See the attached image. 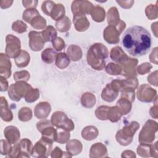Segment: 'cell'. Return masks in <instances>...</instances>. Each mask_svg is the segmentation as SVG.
<instances>
[{"instance_id": "obj_45", "label": "cell", "mask_w": 158, "mask_h": 158, "mask_svg": "<svg viewBox=\"0 0 158 158\" xmlns=\"http://www.w3.org/2000/svg\"><path fill=\"white\" fill-rule=\"evenodd\" d=\"M53 47L57 51H61L65 48V43L63 40L60 37H56L54 40H52Z\"/></svg>"}, {"instance_id": "obj_24", "label": "cell", "mask_w": 158, "mask_h": 158, "mask_svg": "<svg viewBox=\"0 0 158 158\" xmlns=\"http://www.w3.org/2000/svg\"><path fill=\"white\" fill-rule=\"evenodd\" d=\"M98 135V131L95 127L88 126L85 127L81 132L82 137L86 140H92L95 139Z\"/></svg>"}, {"instance_id": "obj_51", "label": "cell", "mask_w": 158, "mask_h": 158, "mask_svg": "<svg viewBox=\"0 0 158 158\" xmlns=\"http://www.w3.org/2000/svg\"><path fill=\"white\" fill-rule=\"evenodd\" d=\"M8 88V82L6 78L1 76V91H6Z\"/></svg>"}, {"instance_id": "obj_16", "label": "cell", "mask_w": 158, "mask_h": 158, "mask_svg": "<svg viewBox=\"0 0 158 158\" xmlns=\"http://www.w3.org/2000/svg\"><path fill=\"white\" fill-rule=\"evenodd\" d=\"M73 23L77 31H85L89 26V22L85 15L73 16Z\"/></svg>"}, {"instance_id": "obj_15", "label": "cell", "mask_w": 158, "mask_h": 158, "mask_svg": "<svg viewBox=\"0 0 158 158\" xmlns=\"http://www.w3.org/2000/svg\"><path fill=\"white\" fill-rule=\"evenodd\" d=\"M118 91L113 88L110 83L106 85V88L102 90L101 97L103 100L107 102H112L118 96Z\"/></svg>"}, {"instance_id": "obj_43", "label": "cell", "mask_w": 158, "mask_h": 158, "mask_svg": "<svg viewBox=\"0 0 158 158\" xmlns=\"http://www.w3.org/2000/svg\"><path fill=\"white\" fill-rule=\"evenodd\" d=\"M56 3L52 1H45L43 2L41 6V9L43 13L47 15H50V13L55 6Z\"/></svg>"}, {"instance_id": "obj_39", "label": "cell", "mask_w": 158, "mask_h": 158, "mask_svg": "<svg viewBox=\"0 0 158 158\" xmlns=\"http://www.w3.org/2000/svg\"><path fill=\"white\" fill-rule=\"evenodd\" d=\"M110 107L106 106H102L97 108V109L95 111L96 116L98 118V119L104 120L107 119V114L108 111Z\"/></svg>"}, {"instance_id": "obj_49", "label": "cell", "mask_w": 158, "mask_h": 158, "mask_svg": "<svg viewBox=\"0 0 158 158\" xmlns=\"http://www.w3.org/2000/svg\"><path fill=\"white\" fill-rule=\"evenodd\" d=\"M38 1H22L23 7L25 8H36L37 6Z\"/></svg>"}, {"instance_id": "obj_25", "label": "cell", "mask_w": 158, "mask_h": 158, "mask_svg": "<svg viewBox=\"0 0 158 158\" xmlns=\"http://www.w3.org/2000/svg\"><path fill=\"white\" fill-rule=\"evenodd\" d=\"M20 153L23 154V157H29L30 154L31 153V148H32V143L31 141L28 139H23L19 144Z\"/></svg>"}, {"instance_id": "obj_13", "label": "cell", "mask_w": 158, "mask_h": 158, "mask_svg": "<svg viewBox=\"0 0 158 158\" xmlns=\"http://www.w3.org/2000/svg\"><path fill=\"white\" fill-rule=\"evenodd\" d=\"M51 110L50 104L47 102H41L38 103L35 107V115L38 119L46 118Z\"/></svg>"}, {"instance_id": "obj_10", "label": "cell", "mask_w": 158, "mask_h": 158, "mask_svg": "<svg viewBox=\"0 0 158 158\" xmlns=\"http://www.w3.org/2000/svg\"><path fill=\"white\" fill-rule=\"evenodd\" d=\"M121 33L116 27L109 25L104 30V38L110 44L117 43L119 41V35Z\"/></svg>"}, {"instance_id": "obj_4", "label": "cell", "mask_w": 158, "mask_h": 158, "mask_svg": "<svg viewBox=\"0 0 158 158\" xmlns=\"http://www.w3.org/2000/svg\"><path fill=\"white\" fill-rule=\"evenodd\" d=\"M31 88V86L24 81H17L12 84L9 88V96L14 101H19L22 97H24L27 91Z\"/></svg>"}, {"instance_id": "obj_29", "label": "cell", "mask_w": 158, "mask_h": 158, "mask_svg": "<svg viewBox=\"0 0 158 158\" xmlns=\"http://www.w3.org/2000/svg\"><path fill=\"white\" fill-rule=\"evenodd\" d=\"M122 115H125L128 114L131 109V104L130 101L125 98H120L118 101L116 106Z\"/></svg>"}, {"instance_id": "obj_1", "label": "cell", "mask_w": 158, "mask_h": 158, "mask_svg": "<svg viewBox=\"0 0 158 158\" xmlns=\"http://www.w3.org/2000/svg\"><path fill=\"white\" fill-rule=\"evenodd\" d=\"M151 36L146 28L134 25L125 31L122 42L124 49L130 55L140 57L149 52L151 46Z\"/></svg>"}, {"instance_id": "obj_20", "label": "cell", "mask_w": 158, "mask_h": 158, "mask_svg": "<svg viewBox=\"0 0 158 158\" xmlns=\"http://www.w3.org/2000/svg\"><path fill=\"white\" fill-rule=\"evenodd\" d=\"M30 57L28 52L22 50L20 54L15 58V63L18 67H24L28 65L30 62Z\"/></svg>"}, {"instance_id": "obj_50", "label": "cell", "mask_w": 158, "mask_h": 158, "mask_svg": "<svg viewBox=\"0 0 158 158\" xmlns=\"http://www.w3.org/2000/svg\"><path fill=\"white\" fill-rule=\"evenodd\" d=\"M116 2L123 8H130L134 4V1H116Z\"/></svg>"}, {"instance_id": "obj_41", "label": "cell", "mask_w": 158, "mask_h": 158, "mask_svg": "<svg viewBox=\"0 0 158 158\" xmlns=\"http://www.w3.org/2000/svg\"><path fill=\"white\" fill-rule=\"evenodd\" d=\"M12 28L14 31H16L19 33H22L27 31V25L22 21L18 20L13 23Z\"/></svg>"}, {"instance_id": "obj_22", "label": "cell", "mask_w": 158, "mask_h": 158, "mask_svg": "<svg viewBox=\"0 0 158 158\" xmlns=\"http://www.w3.org/2000/svg\"><path fill=\"white\" fill-rule=\"evenodd\" d=\"M64 15L65 7L62 4H56L50 13L51 18L57 21L63 18Z\"/></svg>"}, {"instance_id": "obj_48", "label": "cell", "mask_w": 158, "mask_h": 158, "mask_svg": "<svg viewBox=\"0 0 158 158\" xmlns=\"http://www.w3.org/2000/svg\"><path fill=\"white\" fill-rule=\"evenodd\" d=\"M52 125V123H51L49 122V120H41V121L38 122L37 125H36V127H37L38 130L41 132L44 128H45L46 127H47L48 126Z\"/></svg>"}, {"instance_id": "obj_35", "label": "cell", "mask_w": 158, "mask_h": 158, "mask_svg": "<svg viewBox=\"0 0 158 158\" xmlns=\"http://www.w3.org/2000/svg\"><path fill=\"white\" fill-rule=\"evenodd\" d=\"M32 117V112L30 109L27 107L21 108L19 111V118L22 122H27Z\"/></svg>"}, {"instance_id": "obj_17", "label": "cell", "mask_w": 158, "mask_h": 158, "mask_svg": "<svg viewBox=\"0 0 158 158\" xmlns=\"http://www.w3.org/2000/svg\"><path fill=\"white\" fill-rule=\"evenodd\" d=\"M1 117L6 122H10L12 120L13 115L11 110L8 107L7 102L4 97H1Z\"/></svg>"}, {"instance_id": "obj_2", "label": "cell", "mask_w": 158, "mask_h": 158, "mask_svg": "<svg viewBox=\"0 0 158 158\" xmlns=\"http://www.w3.org/2000/svg\"><path fill=\"white\" fill-rule=\"evenodd\" d=\"M109 51L106 46L101 43H96L91 46L87 54V61L95 70H101L105 66L104 59L108 57Z\"/></svg>"}, {"instance_id": "obj_38", "label": "cell", "mask_w": 158, "mask_h": 158, "mask_svg": "<svg viewBox=\"0 0 158 158\" xmlns=\"http://www.w3.org/2000/svg\"><path fill=\"white\" fill-rule=\"evenodd\" d=\"M106 72L112 75H117L121 74L122 72V69L120 65L114 64V63H109L106 67Z\"/></svg>"}, {"instance_id": "obj_5", "label": "cell", "mask_w": 158, "mask_h": 158, "mask_svg": "<svg viewBox=\"0 0 158 158\" xmlns=\"http://www.w3.org/2000/svg\"><path fill=\"white\" fill-rule=\"evenodd\" d=\"M51 123L57 128H60L67 131H72L74 129L73 122L67 117L65 113L61 111L55 112L52 114Z\"/></svg>"}, {"instance_id": "obj_8", "label": "cell", "mask_w": 158, "mask_h": 158, "mask_svg": "<svg viewBox=\"0 0 158 158\" xmlns=\"http://www.w3.org/2000/svg\"><path fill=\"white\" fill-rule=\"evenodd\" d=\"M29 46L31 50L38 51L43 49L44 41L41 32L31 31L28 33Z\"/></svg>"}, {"instance_id": "obj_44", "label": "cell", "mask_w": 158, "mask_h": 158, "mask_svg": "<svg viewBox=\"0 0 158 158\" xmlns=\"http://www.w3.org/2000/svg\"><path fill=\"white\" fill-rule=\"evenodd\" d=\"M125 98L133 102L135 100V92L133 89L131 88H123L122 91V98Z\"/></svg>"}, {"instance_id": "obj_42", "label": "cell", "mask_w": 158, "mask_h": 158, "mask_svg": "<svg viewBox=\"0 0 158 158\" xmlns=\"http://www.w3.org/2000/svg\"><path fill=\"white\" fill-rule=\"evenodd\" d=\"M14 78L15 81H27L30 78V74L26 70H22L20 72H16L14 73Z\"/></svg>"}, {"instance_id": "obj_52", "label": "cell", "mask_w": 158, "mask_h": 158, "mask_svg": "<svg viewBox=\"0 0 158 158\" xmlns=\"http://www.w3.org/2000/svg\"><path fill=\"white\" fill-rule=\"evenodd\" d=\"M13 3V1L9 0H1L0 1V6L2 9H6L10 7Z\"/></svg>"}, {"instance_id": "obj_46", "label": "cell", "mask_w": 158, "mask_h": 158, "mask_svg": "<svg viewBox=\"0 0 158 158\" xmlns=\"http://www.w3.org/2000/svg\"><path fill=\"white\" fill-rule=\"evenodd\" d=\"M10 143L4 139L1 140V154L6 155L10 151Z\"/></svg>"}, {"instance_id": "obj_37", "label": "cell", "mask_w": 158, "mask_h": 158, "mask_svg": "<svg viewBox=\"0 0 158 158\" xmlns=\"http://www.w3.org/2000/svg\"><path fill=\"white\" fill-rule=\"evenodd\" d=\"M62 130L63 129L60 128H57V129H56L57 136H56V141L60 144H64V143L67 142L70 138V133Z\"/></svg>"}, {"instance_id": "obj_23", "label": "cell", "mask_w": 158, "mask_h": 158, "mask_svg": "<svg viewBox=\"0 0 158 158\" xmlns=\"http://www.w3.org/2000/svg\"><path fill=\"white\" fill-rule=\"evenodd\" d=\"M55 64L59 69H65L70 64V58L64 52L59 53L57 54Z\"/></svg>"}, {"instance_id": "obj_36", "label": "cell", "mask_w": 158, "mask_h": 158, "mask_svg": "<svg viewBox=\"0 0 158 158\" xmlns=\"http://www.w3.org/2000/svg\"><path fill=\"white\" fill-rule=\"evenodd\" d=\"M31 25L36 29H43L46 25V21L40 15L35 17L30 22Z\"/></svg>"}, {"instance_id": "obj_34", "label": "cell", "mask_w": 158, "mask_h": 158, "mask_svg": "<svg viewBox=\"0 0 158 158\" xmlns=\"http://www.w3.org/2000/svg\"><path fill=\"white\" fill-rule=\"evenodd\" d=\"M39 12L35 8H30L25 10L23 13V19L27 22L30 23L31 21L36 16L39 15Z\"/></svg>"}, {"instance_id": "obj_3", "label": "cell", "mask_w": 158, "mask_h": 158, "mask_svg": "<svg viewBox=\"0 0 158 158\" xmlns=\"http://www.w3.org/2000/svg\"><path fill=\"white\" fill-rule=\"evenodd\" d=\"M52 141L49 138L43 136L34 146L31 151L33 157H48L52 148Z\"/></svg>"}, {"instance_id": "obj_47", "label": "cell", "mask_w": 158, "mask_h": 158, "mask_svg": "<svg viewBox=\"0 0 158 158\" xmlns=\"http://www.w3.org/2000/svg\"><path fill=\"white\" fill-rule=\"evenodd\" d=\"M152 68V65L149 64V63H144V64H142L141 65H139L138 69H137V70H138V72L140 74V75H144L147 72H149V71L145 69H150Z\"/></svg>"}, {"instance_id": "obj_19", "label": "cell", "mask_w": 158, "mask_h": 158, "mask_svg": "<svg viewBox=\"0 0 158 158\" xmlns=\"http://www.w3.org/2000/svg\"><path fill=\"white\" fill-rule=\"evenodd\" d=\"M120 21L117 9L115 7H112L110 8L107 12V22L109 25H114L116 27L120 23Z\"/></svg>"}, {"instance_id": "obj_11", "label": "cell", "mask_w": 158, "mask_h": 158, "mask_svg": "<svg viewBox=\"0 0 158 158\" xmlns=\"http://www.w3.org/2000/svg\"><path fill=\"white\" fill-rule=\"evenodd\" d=\"M138 63V60L135 59L128 58L122 63H120L123 67V72L121 74L129 77H133L136 75L135 67Z\"/></svg>"}, {"instance_id": "obj_31", "label": "cell", "mask_w": 158, "mask_h": 158, "mask_svg": "<svg viewBox=\"0 0 158 158\" xmlns=\"http://www.w3.org/2000/svg\"><path fill=\"white\" fill-rule=\"evenodd\" d=\"M122 115V113L117 106L111 107L108 111L107 119H109L112 122H115L120 120Z\"/></svg>"}, {"instance_id": "obj_28", "label": "cell", "mask_w": 158, "mask_h": 158, "mask_svg": "<svg viewBox=\"0 0 158 158\" xmlns=\"http://www.w3.org/2000/svg\"><path fill=\"white\" fill-rule=\"evenodd\" d=\"M57 54L52 48H47L41 53V58L44 62L51 64L56 60Z\"/></svg>"}, {"instance_id": "obj_9", "label": "cell", "mask_w": 158, "mask_h": 158, "mask_svg": "<svg viewBox=\"0 0 158 158\" xmlns=\"http://www.w3.org/2000/svg\"><path fill=\"white\" fill-rule=\"evenodd\" d=\"M157 127V123L151 120L146 122L139 134V142H151L154 139V133H150L152 128Z\"/></svg>"}, {"instance_id": "obj_33", "label": "cell", "mask_w": 158, "mask_h": 158, "mask_svg": "<svg viewBox=\"0 0 158 158\" xmlns=\"http://www.w3.org/2000/svg\"><path fill=\"white\" fill-rule=\"evenodd\" d=\"M89 94L90 93H86L82 95L81 98V102L82 106L88 108L92 107L96 103V98L93 94L91 96L89 99H88Z\"/></svg>"}, {"instance_id": "obj_7", "label": "cell", "mask_w": 158, "mask_h": 158, "mask_svg": "<svg viewBox=\"0 0 158 158\" xmlns=\"http://www.w3.org/2000/svg\"><path fill=\"white\" fill-rule=\"evenodd\" d=\"M93 7V4L88 1H74L72 4L73 16L91 14Z\"/></svg>"}, {"instance_id": "obj_21", "label": "cell", "mask_w": 158, "mask_h": 158, "mask_svg": "<svg viewBox=\"0 0 158 158\" xmlns=\"http://www.w3.org/2000/svg\"><path fill=\"white\" fill-rule=\"evenodd\" d=\"M69 57L73 61L80 60L82 57V51L80 47L75 45H70L67 51Z\"/></svg>"}, {"instance_id": "obj_26", "label": "cell", "mask_w": 158, "mask_h": 158, "mask_svg": "<svg viewBox=\"0 0 158 158\" xmlns=\"http://www.w3.org/2000/svg\"><path fill=\"white\" fill-rule=\"evenodd\" d=\"M91 15L94 21L98 22H102L105 18V10L101 6H96L93 7L91 12Z\"/></svg>"}, {"instance_id": "obj_40", "label": "cell", "mask_w": 158, "mask_h": 158, "mask_svg": "<svg viewBox=\"0 0 158 158\" xmlns=\"http://www.w3.org/2000/svg\"><path fill=\"white\" fill-rule=\"evenodd\" d=\"M157 3L156 6H154V4H150L149 6H147V7L146 8V16L148 19H156L157 17Z\"/></svg>"}, {"instance_id": "obj_32", "label": "cell", "mask_w": 158, "mask_h": 158, "mask_svg": "<svg viewBox=\"0 0 158 158\" xmlns=\"http://www.w3.org/2000/svg\"><path fill=\"white\" fill-rule=\"evenodd\" d=\"M40 96V92L38 88H30L24 96L26 102L31 103L36 101Z\"/></svg>"}, {"instance_id": "obj_27", "label": "cell", "mask_w": 158, "mask_h": 158, "mask_svg": "<svg viewBox=\"0 0 158 158\" xmlns=\"http://www.w3.org/2000/svg\"><path fill=\"white\" fill-rule=\"evenodd\" d=\"M41 34L44 42L52 41L57 36V31L51 25L48 26L47 28L41 32Z\"/></svg>"}, {"instance_id": "obj_30", "label": "cell", "mask_w": 158, "mask_h": 158, "mask_svg": "<svg viewBox=\"0 0 158 158\" xmlns=\"http://www.w3.org/2000/svg\"><path fill=\"white\" fill-rule=\"evenodd\" d=\"M71 26L70 19L67 17H64L61 19L57 20L56 23L57 29L60 32H65L68 31Z\"/></svg>"}, {"instance_id": "obj_6", "label": "cell", "mask_w": 158, "mask_h": 158, "mask_svg": "<svg viewBox=\"0 0 158 158\" xmlns=\"http://www.w3.org/2000/svg\"><path fill=\"white\" fill-rule=\"evenodd\" d=\"M6 53L9 57L15 58L20 52V41L19 39L12 35H8L6 38Z\"/></svg>"}, {"instance_id": "obj_12", "label": "cell", "mask_w": 158, "mask_h": 158, "mask_svg": "<svg viewBox=\"0 0 158 158\" xmlns=\"http://www.w3.org/2000/svg\"><path fill=\"white\" fill-rule=\"evenodd\" d=\"M4 135L7 140L10 144L18 143L20 134L18 128L14 126H8L4 130Z\"/></svg>"}, {"instance_id": "obj_18", "label": "cell", "mask_w": 158, "mask_h": 158, "mask_svg": "<svg viewBox=\"0 0 158 158\" xmlns=\"http://www.w3.org/2000/svg\"><path fill=\"white\" fill-rule=\"evenodd\" d=\"M110 58L112 60L122 63L128 57L126 55V54L122 51V48L119 46H116L112 48L110 51Z\"/></svg>"}, {"instance_id": "obj_14", "label": "cell", "mask_w": 158, "mask_h": 158, "mask_svg": "<svg viewBox=\"0 0 158 158\" xmlns=\"http://www.w3.org/2000/svg\"><path fill=\"white\" fill-rule=\"evenodd\" d=\"M11 62L7 56L1 53L0 60V73L1 76L4 78H9L11 75Z\"/></svg>"}]
</instances>
